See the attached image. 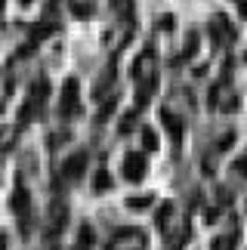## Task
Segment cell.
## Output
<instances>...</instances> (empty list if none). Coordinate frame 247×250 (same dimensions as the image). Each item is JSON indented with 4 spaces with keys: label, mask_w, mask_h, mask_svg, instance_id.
<instances>
[{
    "label": "cell",
    "mask_w": 247,
    "mask_h": 250,
    "mask_svg": "<svg viewBox=\"0 0 247 250\" xmlns=\"http://www.w3.org/2000/svg\"><path fill=\"white\" fill-rule=\"evenodd\" d=\"M235 167H238L241 173H247V158H241V161H238V164H235Z\"/></svg>",
    "instance_id": "1"
},
{
    "label": "cell",
    "mask_w": 247,
    "mask_h": 250,
    "mask_svg": "<svg viewBox=\"0 0 247 250\" xmlns=\"http://www.w3.org/2000/svg\"><path fill=\"white\" fill-rule=\"evenodd\" d=\"M241 13H244V16H247V0H241Z\"/></svg>",
    "instance_id": "2"
}]
</instances>
